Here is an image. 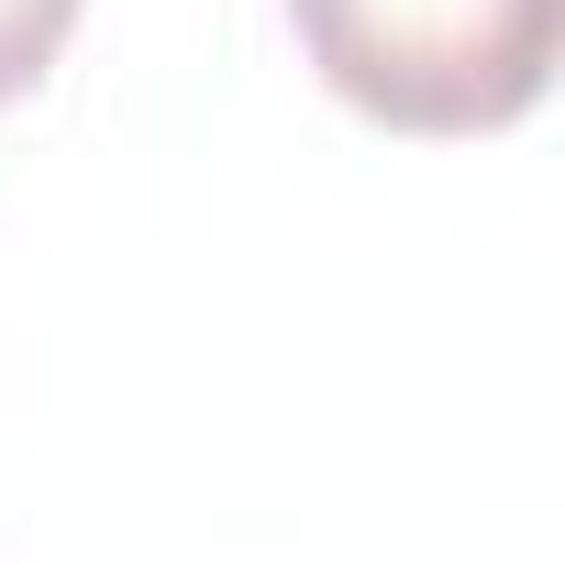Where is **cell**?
I'll return each mask as SVG.
<instances>
[{"mask_svg":"<svg viewBox=\"0 0 565 565\" xmlns=\"http://www.w3.org/2000/svg\"><path fill=\"white\" fill-rule=\"evenodd\" d=\"M565 0H289L311 78L388 134H510L554 89Z\"/></svg>","mask_w":565,"mask_h":565,"instance_id":"obj_1","label":"cell"},{"mask_svg":"<svg viewBox=\"0 0 565 565\" xmlns=\"http://www.w3.org/2000/svg\"><path fill=\"white\" fill-rule=\"evenodd\" d=\"M78 12H89V0H0V111H12V100L67 56Z\"/></svg>","mask_w":565,"mask_h":565,"instance_id":"obj_2","label":"cell"}]
</instances>
